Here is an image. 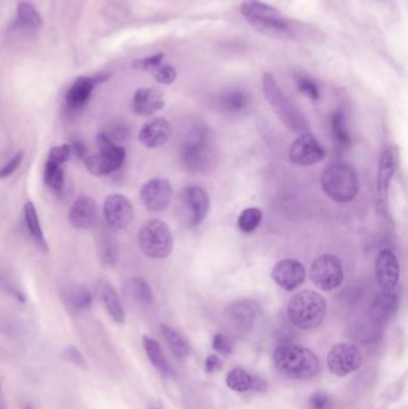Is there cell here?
<instances>
[{
	"label": "cell",
	"instance_id": "cell-34",
	"mask_svg": "<svg viewBox=\"0 0 408 409\" xmlns=\"http://www.w3.org/2000/svg\"><path fill=\"white\" fill-rule=\"evenodd\" d=\"M263 213L258 207H249V209H243L239 214V228L243 233H254L255 230L259 228V225L263 221Z\"/></svg>",
	"mask_w": 408,
	"mask_h": 409
},
{
	"label": "cell",
	"instance_id": "cell-27",
	"mask_svg": "<svg viewBox=\"0 0 408 409\" xmlns=\"http://www.w3.org/2000/svg\"><path fill=\"white\" fill-rule=\"evenodd\" d=\"M124 292L127 297L139 304L150 305L154 301V293L147 281L140 277L131 278L124 285Z\"/></svg>",
	"mask_w": 408,
	"mask_h": 409
},
{
	"label": "cell",
	"instance_id": "cell-33",
	"mask_svg": "<svg viewBox=\"0 0 408 409\" xmlns=\"http://www.w3.org/2000/svg\"><path fill=\"white\" fill-rule=\"evenodd\" d=\"M161 330H162L163 337L168 342L170 349L173 351V353L176 357L185 358L190 354V345L181 334L178 333L174 328L166 325H161Z\"/></svg>",
	"mask_w": 408,
	"mask_h": 409
},
{
	"label": "cell",
	"instance_id": "cell-1",
	"mask_svg": "<svg viewBox=\"0 0 408 409\" xmlns=\"http://www.w3.org/2000/svg\"><path fill=\"white\" fill-rule=\"evenodd\" d=\"M263 95L270 103L279 120L289 131L296 134L310 133V126L303 112L283 93L275 77L271 73H265L263 78Z\"/></svg>",
	"mask_w": 408,
	"mask_h": 409
},
{
	"label": "cell",
	"instance_id": "cell-5",
	"mask_svg": "<svg viewBox=\"0 0 408 409\" xmlns=\"http://www.w3.org/2000/svg\"><path fill=\"white\" fill-rule=\"evenodd\" d=\"M241 13L253 28L271 37H287L291 35V27L283 15L271 5L260 0H244Z\"/></svg>",
	"mask_w": 408,
	"mask_h": 409
},
{
	"label": "cell",
	"instance_id": "cell-32",
	"mask_svg": "<svg viewBox=\"0 0 408 409\" xmlns=\"http://www.w3.org/2000/svg\"><path fill=\"white\" fill-rule=\"evenodd\" d=\"M17 22L22 28L37 30L42 25L40 13L33 5L22 1L17 8Z\"/></svg>",
	"mask_w": 408,
	"mask_h": 409
},
{
	"label": "cell",
	"instance_id": "cell-41",
	"mask_svg": "<svg viewBox=\"0 0 408 409\" xmlns=\"http://www.w3.org/2000/svg\"><path fill=\"white\" fill-rule=\"evenodd\" d=\"M331 398L322 391L312 394L309 398V409H331Z\"/></svg>",
	"mask_w": 408,
	"mask_h": 409
},
{
	"label": "cell",
	"instance_id": "cell-36",
	"mask_svg": "<svg viewBox=\"0 0 408 409\" xmlns=\"http://www.w3.org/2000/svg\"><path fill=\"white\" fill-rule=\"evenodd\" d=\"M154 72V79L163 85H170L174 83L176 79V70H175L171 65L161 64L156 70L152 71Z\"/></svg>",
	"mask_w": 408,
	"mask_h": 409
},
{
	"label": "cell",
	"instance_id": "cell-16",
	"mask_svg": "<svg viewBox=\"0 0 408 409\" xmlns=\"http://www.w3.org/2000/svg\"><path fill=\"white\" fill-rule=\"evenodd\" d=\"M375 274L381 289L387 291L395 290L400 280V265L395 254L390 249H382L377 254Z\"/></svg>",
	"mask_w": 408,
	"mask_h": 409
},
{
	"label": "cell",
	"instance_id": "cell-47",
	"mask_svg": "<svg viewBox=\"0 0 408 409\" xmlns=\"http://www.w3.org/2000/svg\"><path fill=\"white\" fill-rule=\"evenodd\" d=\"M23 409H34V407L30 403H28V405H25V408Z\"/></svg>",
	"mask_w": 408,
	"mask_h": 409
},
{
	"label": "cell",
	"instance_id": "cell-9",
	"mask_svg": "<svg viewBox=\"0 0 408 409\" xmlns=\"http://www.w3.org/2000/svg\"><path fill=\"white\" fill-rule=\"evenodd\" d=\"M310 279L317 289L324 292L338 289L343 281L341 261L331 254L321 255L311 266Z\"/></svg>",
	"mask_w": 408,
	"mask_h": 409
},
{
	"label": "cell",
	"instance_id": "cell-23",
	"mask_svg": "<svg viewBox=\"0 0 408 409\" xmlns=\"http://www.w3.org/2000/svg\"><path fill=\"white\" fill-rule=\"evenodd\" d=\"M105 79H107L105 76L95 77V78H88V77L78 78L67 91L66 103L71 109H81V107H84L93 93L95 85L105 82Z\"/></svg>",
	"mask_w": 408,
	"mask_h": 409
},
{
	"label": "cell",
	"instance_id": "cell-24",
	"mask_svg": "<svg viewBox=\"0 0 408 409\" xmlns=\"http://www.w3.org/2000/svg\"><path fill=\"white\" fill-rule=\"evenodd\" d=\"M399 296L395 290H382L380 293L376 294L375 299L372 301L371 316L374 320L379 322L388 321L390 317L396 313L399 308Z\"/></svg>",
	"mask_w": 408,
	"mask_h": 409
},
{
	"label": "cell",
	"instance_id": "cell-3",
	"mask_svg": "<svg viewBox=\"0 0 408 409\" xmlns=\"http://www.w3.org/2000/svg\"><path fill=\"white\" fill-rule=\"evenodd\" d=\"M320 182L324 194L338 204L351 202L360 193V180L355 169L341 162L328 165Z\"/></svg>",
	"mask_w": 408,
	"mask_h": 409
},
{
	"label": "cell",
	"instance_id": "cell-7",
	"mask_svg": "<svg viewBox=\"0 0 408 409\" xmlns=\"http://www.w3.org/2000/svg\"><path fill=\"white\" fill-rule=\"evenodd\" d=\"M98 151L84 160L85 168L95 176H105L117 171L126 158V151L115 143L107 133L96 136Z\"/></svg>",
	"mask_w": 408,
	"mask_h": 409
},
{
	"label": "cell",
	"instance_id": "cell-43",
	"mask_svg": "<svg viewBox=\"0 0 408 409\" xmlns=\"http://www.w3.org/2000/svg\"><path fill=\"white\" fill-rule=\"evenodd\" d=\"M108 136L115 141H125L130 136V129L122 124H115L112 129V132Z\"/></svg>",
	"mask_w": 408,
	"mask_h": 409
},
{
	"label": "cell",
	"instance_id": "cell-13",
	"mask_svg": "<svg viewBox=\"0 0 408 409\" xmlns=\"http://www.w3.org/2000/svg\"><path fill=\"white\" fill-rule=\"evenodd\" d=\"M103 216L113 229H126L133 221V204L129 197L122 194H112L105 200Z\"/></svg>",
	"mask_w": 408,
	"mask_h": 409
},
{
	"label": "cell",
	"instance_id": "cell-45",
	"mask_svg": "<svg viewBox=\"0 0 408 409\" xmlns=\"http://www.w3.org/2000/svg\"><path fill=\"white\" fill-rule=\"evenodd\" d=\"M70 148H71L72 153H74L78 158L85 160L88 157V155H86V148H85V145L81 141H73L72 145H70Z\"/></svg>",
	"mask_w": 408,
	"mask_h": 409
},
{
	"label": "cell",
	"instance_id": "cell-39",
	"mask_svg": "<svg viewBox=\"0 0 408 409\" xmlns=\"http://www.w3.org/2000/svg\"><path fill=\"white\" fill-rule=\"evenodd\" d=\"M62 357L66 361H70V363H72L76 366H79L83 369L88 368V364L85 361V358L83 357V354L81 353V351L76 349L74 346H67L64 349V352H62Z\"/></svg>",
	"mask_w": 408,
	"mask_h": 409
},
{
	"label": "cell",
	"instance_id": "cell-46",
	"mask_svg": "<svg viewBox=\"0 0 408 409\" xmlns=\"http://www.w3.org/2000/svg\"><path fill=\"white\" fill-rule=\"evenodd\" d=\"M4 400H3V395H1V384H0V403H3Z\"/></svg>",
	"mask_w": 408,
	"mask_h": 409
},
{
	"label": "cell",
	"instance_id": "cell-8",
	"mask_svg": "<svg viewBox=\"0 0 408 409\" xmlns=\"http://www.w3.org/2000/svg\"><path fill=\"white\" fill-rule=\"evenodd\" d=\"M212 157L206 127H195L182 145V163L190 173H202L209 168Z\"/></svg>",
	"mask_w": 408,
	"mask_h": 409
},
{
	"label": "cell",
	"instance_id": "cell-25",
	"mask_svg": "<svg viewBox=\"0 0 408 409\" xmlns=\"http://www.w3.org/2000/svg\"><path fill=\"white\" fill-rule=\"evenodd\" d=\"M331 129L338 150L341 152L350 150L352 146L351 133L348 131L346 115L343 109H336V112L331 114Z\"/></svg>",
	"mask_w": 408,
	"mask_h": 409
},
{
	"label": "cell",
	"instance_id": "cell-18",
	"mask_svg": "<svg viewBox=\"0 0 408 409\" xmlns=\"http://www.w3.org/2000/svg\"><path fill=\"white\" fill-rule=\"evenodd\" d=\"M98 204L93 197H88V195L78 197L70 209V224L76 229H90L98 223Z\"/></svg>",
	"mask_w": 408,
	"mask_h": 409
},
{
	"label": "cell",
	"instance_id": "cell-17",
	"mask_svg": "<svg viewBox=\"0 0 408 409\" xmlns=\"http://www.w3.org/2000/svg\"><path fill=\"white\" fill-rule=\"evenodd\" d=\"M225 315L236 330L246 333L254 327L260 315V306L253 299H241L228 305Z\"/></svg>",
	"mask_w": 408,
	"mask_h": 409
},
{
	"label": "cell",
	"instance_id": "cell-19",
	"mask_svg": "<svg viewBox=\"0 0 408 409\" xmlns=\"http://www.w3.org/2000/svg\"><path fill=\"white\" fill-rule=\"evenodd\" d=\"M182 200L190 211L193 226L202 224L210 211V197L200 186H190L182 193Z\"/></svg>",
	"mask_w": 408,
	"mask_h": 409
},
{
	"label": "cell",
	"instance_id": "cell-11",
	"mask_svg": "<svg viewBox=\"0 0 408 409\" xmlns=\"http://www.w3.org/2000/svg\"><path fill=\"white\" fill-rule=\"evenodd\" d=\"M326 150L311 133H304L292 143L289 150V160L292 164L309 167L322 162Z\"/></svg>",
	"mask_w": 408,
	"mask_h": 409
},
{
	"label": "cell",
	"instance_id": "cell-37",
	"mask_svg": "<svg viewBox=\"0 0 408 409\" xmlns=\"http://www.w3.org/2000/svg\"><path fill=\"white\" fill-rule=\"evenodd\" d=\"M297 88L301 93L309 97L310 100H317L320 98L319 86L315 82L308 78V77L301 76L297 78Z\"/></svg>",
	"mask_w": 408,
	"mask_h": 409
},
{
	"label": "cell",
	"instance_id": "cell-20",
	"mask_svg": "<svg viewBox=\"0 0 408 409\" xmlns=\"http://www.w3.org/2000/svg\"><path fill=\"white\" fill-rule=\"evenodd\" d=\"M139 141L147 149H157L166 144L171 136V126L163 117H154L143 124Z\"/></svg>",
	"mask_w": 408,
	"mask_h": 409
},
{
	"label": "cell",
	"instance_id": "cell-10",
	"mask_svg": "<svg viewBox=\"0 0 408 409\" xmlns=\"http://www.w3.org/2000/svg\"><path fill=\"white\" fill-rule=\"evenodd\" d=\"M363 357L358 347L352 344H338L327 356L328 369L338 377H345L362 366Z\"/></svg>",
	"mask_w": 408,
	"mask_h": 409
},
{
	"label": "cell",
	"instance_id": "cell-14",
	"mask_svg": "<svg viewBox=\"0 0 408 409\" xmlns=\"http://www.w3.org/2000/svg\"><path fill=\"white\" fill-rule=\"evenodd\" d=\"M140 199L150 212H163L173 199V187L166 178H152L143 186Z\"/></svg>",
	"mask_w": 408,
	"mask_h": 409
},
{
	"label": "cell",
	"instance_id": "cell-40",
	"mask_svg": "<svg viewBox=\"0 0 408 409\" xmlns=\"http://www.w3.org/2000/svg\"><path fill=\"white\" fill-rule=\"evenodd\" d=\"M23 156H25V153L22 152V151L13 155L11 157V160L3 168H0V178H6V177L13 175L17 169L20 168V165L22 164Z\"/></svg>",
	"mask_w": 408,
	"mask_h": 409
},
{
	"label": "cell",
	"instance_id": "cell-38",
	"mask_svg": "<svg viewBox=\"0 0 408 409\" xmlns=\"http://www.w3.org/2000/svg\"><path fill=\"white\" fill-rule=\"evenodd\" d=\"M212 349L222 354H230L234 351V342L225 334H216L212 340Z\"/></svg>",
	"mask_w": 408,
	"mask_h": 409
},
{
	"label": "cell",
	"instance_id": "cell-12",
	"mask_svg": "<svg viewBox=\"0 0 408 409\" xmlns=\"http://www.w3.org/2000/svg\"><path fill=\"white\" fill-rule=\"evenodd\" d=\"M71 148L69 144L53 148L46 162L45 183L53 192L62 193L65 190V171L64 167L71 158Z\"/></svg>",
	"mask_w": 408,
	"mask_h": 409
},
{
	"label": "cell",
	"instance_id": "cell-26",
	"mask_svg": "<svg viewBox=\"0 0 408 409\" xmlns=\"http://www.w3.org/2000/svg\"><path fill=\"white\" fill-rule=\"evenodd\" d=\"M25 224L28 228L29 233L33 238L34 243L42 253H48V245L46 242L45 235L41 228L40 219L37 216V211L33 202H27L25 206Z\"/></svg>",
	"mask_w": 408,
	"mask_h": 409
},
{
	"label": "cell",
	"instance_id": "cell-6",
	"mask_svg": "<svg viewBox=\"0 0 408 409\" xmlns=\"http://www.w3.org/2000/svg\"><path fill=\"white\" fill-rule=\"evenodd\" d=\"M139 247L149 259L163 260L174 248V237L169 226L161 219H150L142 225L138 235Z\"/></svg>",
	"mask_w": 408,
	"mask_h": 409
},
{
	"label": "cell",
	"instance_id": "cell-28",
	"mask_svg": "<svg viewBox=\"0 0 408 409\" xmlns=\"http://www.w3.org/2000/svg\"><path fill=\"white\" fill-rule=\"evenodd\" d=\"M64 301L69 309L72 311H83L89 309L93 303V294L86 286L72 285L64 292Z\"/></svg>",
	"mask_w": 408,
	"mask_h": 409
},
{
	"label": "cell",
	"instance_id": "cell-4",
	"mask_svg": "<svg viewBox=\"0 0 408 409\" xmlns=\"http://www.w3.org/2000/svg\"><path fill=\"white\" fill-rule=\"evenodd\" d=\"M327 303L320 293L310 290L296 293L287 305V317L301 329H314L324 322Z\"/></svg>",
	"mask_w": 408,
	"mask_h": 409
},
{
	"label": "cell",
	"instance_id": "cell-2",
	"mask_svg": "<svg viewBox=\"0 0 408 409\" xmlns=\"http://www.w3.org/2000/svg\"><path fill=\"white\" fill-rule=\"evenodd\" d=\"M273 359L279 372L294 379H310L320 371L319 358L310 349L301 346H279Z\"/></svg>",
	"mask_w": 408,
	"mask_h": 409
},
{
	"label": "cell",
	"instance_id": "cell-42",
	"mask_svg": "<svg viewBox=\"0 0 408 409\" xmlns=\"http://www.w3.org/2000/svg\"><path fill=\"white\" fill-rule=\"evenodd\" d=\"M163 58H164L163 54L147 56V58L136 61L134 67L143 70V71H154L159 65L162 64Z\"/></svg>",
	"mask_w": 408,
	"mask_h": 409
},
{
	"label": "cell",
	"instance_id": "cell-15",
	"mask_svg": "<svg viewBox=\"0 0 408 409\" xmlns=\"http://www.w3.org/2000/svg\"><path fill=\"white\" fill-rule=\"evenodd\" d=\"M305 267L296 259L279 261L272 268L271 278L275 284L285 291H295L305 281Z\"/></svg>",
	"mask_w": 408,
	"mask_h": 409
},
{
	"label": "cell",
	"instance_id": "cell-35",
	"mask_svg": "<svg viewBox=\"0 0 408 409\" xmlns=\"http://www.w3.org/2000/svg\"><path fill=\"white\" fill-rule=\"evenodd\" d=\"M253 376L251 373L246 372V370L234 369L228 373L227 385L234 391L237 393H246L251 389L253 385Z\"/></svg>",
	"mask_w": 408,
	"mask_h": 409
},
{
	"label": "cell",
	"instance_id": "cell-29",
	"mask_svg": "<svg viewBox=\"0 0 408 409\" xmlns=\"http://www.w3.org/2000/svg\"><path fill=\"white\" fill-rule=\"evenodd\" d=\"M143 344H144V349H145L147 358L152 363V365L158 371H161L163 375L171 376L173 375V369H171V366L169 365V363L166 361V356L163 354L162 347L158 344L157 341L145 335V337H143Z\"/></svg>",
	"mask_w": 408,
	"mask_h": 409
},
{
	"label": "cell",
	"instance_id": "cell-21",
	"mask_svg": "<svg viewBox=\"0 0 408 409\" xmlns=\"http://www.w3.org/2000/svg\"><path fill=\"white\" fill-rule=\"evenodd\" d=\"M164 97L156 88L138 89L133 96V110L140 117H151L162 110Z\"/></svg>",
	"mask_w": 408,
	"mask_h": 409
},
{
	"label": "cell",
	"instance_id": "cell-44",
	"mask_svg": "<svg viewBox=\"0 0 408 409\" xmlns=\"http://www.w3.org/2000/svg\"><path fill=\"white\" fill-rule=\"evenodd\" d=\"M222 361L216 354H211L205 361V370L207 372H218L219 370H222Z\"/></svg>",
	"mask_w": 408,
	"mask_h": 409
},
{
	"label": "cell",
	"instance_id": "cell-22",
	"mask_svg": "<svg viewBox=\"0 0 408 409\" xmlns=\"http://www.w3.org/2000/svg\"><path fill=\"white\" fill-rule=\"evenodd\" d=\"M396 163L397 160L393 150L386 149L382 151L377 170V194L381 202H384L388 197L390 183L395 174Z\"/></svg>",
	"mask_w": 408,
	"mask_h": 409
},
{
	"label": "cell",
	"instance_id": "cell-31",
	"mask_svg": "<svg viewBox=\"0 0 408 409\" xmlns=\"http://www.w3.org/2000/svg\"><path fill=\"white\" fill-rule=\"evenodd\" d=\"M249 103H251V98L248 96V93L239 89L228 90L227 93H223L222 96L219 97V105L225 112H243L248 108Z\"/></svg>",
	"mask_w": 408,
	"mask_h": 409
},
{
	"label": "cell",
	"instance_id": "cell-30",
	"mask_svg": "<svg viewBox=\"0 0 408 409\" xmlns=\"http://www.w3.org/2000/svg\"><path fill=\"white\" fill-rule=\"evenodd\" d=\"M102 301L105 303V309L117 323L125 322V310L122 306L121 301L119 298L117 291L110 284H105L102 289Z\"/></svg>",
	"mask_w": 408,
	"mask_h": 409
}]
</instances>
